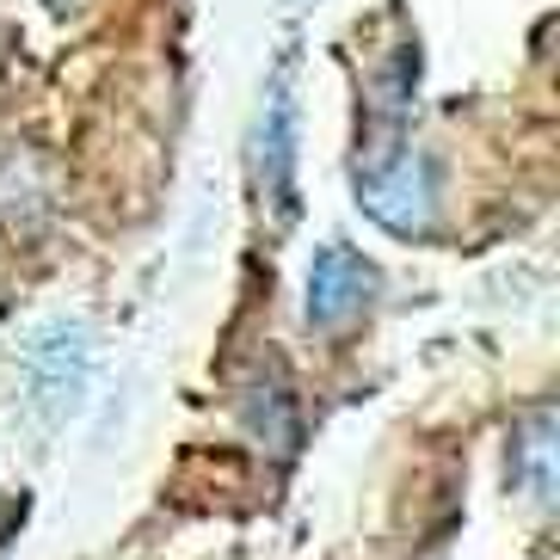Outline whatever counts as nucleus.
<instances>
[{
  "label": "nucleus",
  "instance_id": "f257e3e1",
  "mask_svg": "<svg viewBox=\"0 0 560 560\" xmlns=\"http://www.w3.org/2000/svg\"><path fill=\"white\" fill-rule=\"evenodd\" d=\"M86 370H93V339L81 320H44L19 351V382H25V407L44 431H56L86 395Z\"/></svg>",
  "mask_w": 560,
  "mask_h": 560
},
{
  "label": "nucleus",
  "instance_id": "f03ea898",
  "mask_svg": "<svg viewBox=\"0 0 560 560\" xmlns=\"http://www.w3.org/2000/svg\"><path fill=\"white\" fill-rule=\"evenodd\" d=\"M358 203L376 229L400 234V241H425L438 229V166L425 149H395L382 154L358 185Z\"/></svg>",
  "mask_w": 560,
  "mask_h": 560
},
{
  "label": "nucleus",
  "instance_id": "7ed1b4c3",
  "mask_svg": "<svg viewBox=\"0 0 560 560\" xmlns=\"http://www.w3.org/2000/svg\"><path fill=\"white\" fill-rule=\"evenodd\" d=\"M370 296H376V265L363 259L358 247H320L308 265V320L314 327H346V320H358L363 308H370Z\"/></svg>",
  "mask_w": 560,
  "mask_h": 560
},
{
  "label": "nucleus",
  "instance_id": "20e7f679",
  "mask_svg": "<svg viewBox=\"0 0 560 560\" xmlns=\"http://www.w3.org/2000/svg\"><path fill=\"white\" fill-rule=\"evenodd\" d=\"M253 142H259V179L265 191H271V203L290 198V161H296V100H290V86L271 81V93H265V112H259V130H253Z\"/></svg>",
  "mask_w": 560,
  "mask_h": 560
},
{
  "label": "nucleus",
  "instance_id": "39448f33",
  "mask_svg": "<svg viewBox=\"0 0 560 560\" xmlns=\"http://www.w3.org/2000/svg\"><path fill=\"white\" fill-rule=\"evenodd\" d=\"M517 456H524V468H536V480H529V493L548 499L555 493V412H542V419H529L524 438H517Z\"/></svg>",
  "mask_w": 560,
  "mask_h": 560
}]
</instances>
